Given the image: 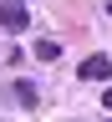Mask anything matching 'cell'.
<instances>
[{
	"mask_svg": "<svg viewBox=\"0 0 112 122\" xmlns=\"http://www.w3.org/2000/svg\"><path fill=\"white\" fill-rule=\"evenodd\" d=\"M76 71H82V81H112V56H87Z\"/></svg>",
	"mask_w": 112,
	"mask_h": 122,
	"instance_id": "cell-1",
	"label": "cell"
},
{
	"mask_svg": "<svg viewBox=\"0 0 112 122\" xmlns=\"http://www.w3.org/2000/svg\"><path fill=\"white\" fill-rule=\"evenodd\" d=\"M61 56V41H36V61H56Z\"/></svg>",
	"mask_w": 112,
	"mask_h": 122,
	"instance_id": "cell-2",
	"label": "cell"
},
{
	"mask_svg": "<svg viewBox=\"0 0 112 122\" xmlns=\"http://www.w3.org/2000/svg\"><path fill=\"white\" fill-rule=\"evenodd\" d=\"M15 97H21V102L31 107V102H36V86H31V81H15Z\"/></svg>",
	"mask_w": 112,
	"mask_h": 122,
	"instance_id": "cell-3",
	"label": "cell"
},
{
	"mask_svg": "<svg viewBox=\"0 0 112 122\" xmlns=\"http://www.w3.org/2000/svg\"><path fill=\"white\" fill-rule=\"evenodd\" d=\"M102 107H107V112H112V92H107V97H102Z\"/></svg>",
	"mask_w": 112,
	"mask_h": 122,
	"instance_id": "cell-4",
	"label": "cell"
},
{
	"mask_svg": "<svg viewBox=\"0 0 112 122\" xmlns=\"http://www.w3.org/2000/svg\"><path fill=\"white\" fill-rule=\"evenodd\" d=\"M0 5H26V0H0Z\"/></svg>",
	"mask_w": 112,
	"mask_h": 122,
	"instance_id": "cell-5",
	"label": "cell"
},
{
	"mask_svg": "<svg viewBox=\"0 0 112 122\" xmlns=\"http://www.w3.org/2000/svg\"><path fill=\"white\" fill-rule=\"evenodd\" d=\"M107 15H112V0H107Z\"/></svg>",
	"mask_w": 112,
	"mask_h": 122,
	"instance_id": "cell-6",
	"label": "cell"
}]
</instances>
